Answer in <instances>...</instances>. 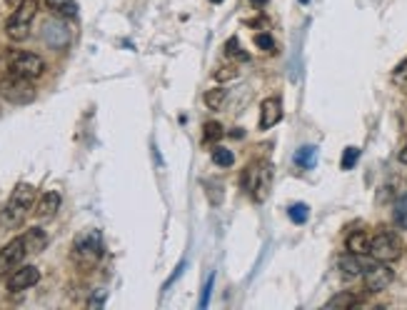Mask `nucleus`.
Here are the masks:
<instances>
[{
    "mask_svg": "<svg viewBox=\"0 0 407 310\" xmlns=\"http://www.w3.org/2000/svg\"><path fill=\"white\" fill-rule=\"evenodd\" d=\"M35 205V188L30 183H18L11 193V201L0 210V225L3 228H18L28 218V213Z\"/></svg>",
    "mask_w": 407,
    "mask_h": 310,
    "instance_id": "obj_1",
    "label": "nucleus"
},
{
    "mask_svg": "<svg viewBox=\"0 0 407 310\" xmlns=\"http://www.w3.org/2000/svg\"><path fill=\"white\" fill-rule=\"evenodd\" d=\"M273 188V166L268 161H255L242 170V190L253 201L263 203Z\"/></svg>",
    "mask_w": 407,
    "mask_h": 310,
    "instance_id": "obj_2",
    "label": "nucleus"
},
{
    "mask_svg": "<svg viewBox=\"0 0 407 310\" xmlns=\"http://www.w3.org/2000/svg\"><path fill=\"white\" fill-rule=\"evenodd\" d=\"M103 258V236L98 230H85L73 243V260L81 268H92Z\"/></svg>",
    "mask_w": 407,
    "mask_h": 310,
    "instance_id": "obj_3",
    "label": "nucleus"
},
{
    "mask_svg": "<svg viewBox=\"0 0 407 310\" xmlns=\"http://www.w3.org/2000/svg\"><path fill=\"white\" fill-rule=\"evenodd\" d=\"M35 15H38V0H23L20 6H15L13 15L6 23V35L11 41L23 43L30 35V25H33Z\"/></svg>",
    "mask_w": 407,
    "mask_h": 310,
    "instance_id": "obj_4",
    "label": "nucleus"
},
{
    "mask_svg": "<svg viewBox=\"0 0 407 310\" xmlns=\"http://www.w3.org/2000/svg\"><path fill=\"white\" fill-rule=\"evenodd\" d=\"M0 95L13 105H28L35 100V88L28 78H20V75H8L6 81L0 83Z\"/></svg>",
    "mask_w": 407,
    "mask_h": 310,
    "instance_id": "obj_5",
    "label": "nucleus"
},
{
    "mask_svg": "<svg viewBox=\"0 0 407 310\" xmlns=\"http://www.w3.org/2000/svg\"><path fill=\"white\" fill-rule=\"evenodd\" d=\"M8 65H11L13 75H20V78H28V81H35V78H41V75L46 73V60L28 50L13 53Z\"/></svg>",
    "mask_w": 407,
    "mask_h": 310,
    "instance_id": "obj_6",
    "label": "nucleus"
},
{
    "mask_svg": "<svg viewBox=\"0 0 407 310\" xmlns=\"http://www.w3.org/2000/svg\"><path fill=\"white\" fill-rule=\"evenodd\" d=\"M370 255L375 260H382V263H392L402 255V241L392 230H380L370 241Z\"/></svg>",
    "mask_w": 407,
    "mask_h": 310,
    "instance_id": "obj_7",
    "label": "nucleus"
},
{
    "mask_svg": "<svg viewBox=\"0 0 407 310\" xmlns=\"http://www.w3.org/2000/svg\"><path fill=\"white\" fill-rule=\"evenodd\" d=\"M362 281H365L367 293H382V290H387L392 285L395 273H392V268L387 263L378 260V263L367 265L365 273H362Z\"/></svg>",
    "mask_w": 407,
    "mask_h": 310,
    "instance_id": "obj_8",
    "label": "nucleus"
},
{
    "mask_svg": "<svg viewBox=\"0 0 407 310\" xmlns=\"http://www.w3.org/2000/svg\"><path fill=\"white\" fill-rule=\"evenodd\" d=\"M25 255H28V248H25L23 236L13 238L8 245L0 248V278L11 276L13 270L20 268V263L25 260Z\"/></svg>",
    "mask_w": 407,
    "mask_h": 310,
    "instance_id": "obj_9",
    "label": "nucleus"
},
{
    "mask_svg": "<svg viewBox=\"0 0 407 310\" xmlns=\"http://www.w3.org/2000/svg\"><path fill=\"white\" fill-rule=\"evenodd\" d=\"M38 281H41V270L35 268V265H23V268H15L8 276V290L11 293H23V290L33 288Z\"/></svg>",
    "mask_w": 407,
    "mask_h": 310,
    "instance_id": "obj_10",
    "label": "nucleus"
},
{
    "mask_svg": "<svg viewBox=\"0 0 407 310\" xmlns=\"http://www.w3.org/2000/svg\"><path fill=\"white\" fill-rule=\"evenodd\" d=\"M282 121V103L280 98H268L260 105V128H273Z\"/></svg>",
    "mask_w": 407,
    "mask_h": 310,
    "instance_id": "obj_11",
    "label": "nucleus"
},
{
    "mask_svg": "<svg viewBox=\"0 0 407 310\" xmlns=\"http://www.w3.org/2000/svg\"><path fill=\"white\" fill-rule=\"evenodd\" d=\"M57 210H60V193H55V190H48V193H43L41 201L35 203V215H38L41 220L53 218Z\"/></svg>",
    "mask_w": 407,
    "mask_h": 310,
    "instance_id": "obj_12",
    "label": "nucleus"
},
{
    "mask_svg": "<svg viewBox=\"0 0 407 310\" xmlns=\"http://www.w3.org/2000/svg\"><path fill=\"white\" fill-rule=\"evenodd\" d=\"M338 268H340V273H343V278H360L362 273H365L367 265H365V260H362V255L347 253L338 260Z\"/></svg>",
    "mask_w": 407,
    "mask_h": 310,
    "instance_id": "obj_13",
    "label": "nucleus"
},
{
    "mask_svg": "<svg viewBox=\"0 0 407 310\" xmlns=\"http://www.w3.org/2000/svg\"><path fill=\"white\" fill-rule=\"evenodd\" d=\"M370 241H373V238L367 236L365 230H355V233L347 236V243H345V245H347V250L355 255H370Z\"/></svg>",
    "mask_w": 407,
    "mask_h": 310,
    "instance_id": "obj_14",
    "label": "nucleus"
},
{
    "mask_svg": "<svg viewBox=\"0 0 407 310\" xmlns=\"http://www.w3.org/2000/svg\"><path fill=\"white\" fill-rule=\"evenodd\" d=\"M25 248H28V253H43L48 245V236H46V230L43 228H30L25 230Z\"/></svg>",
    "mask_w": 407,
    "mask_h": 310,
    "instance_id": "obj_15",
    "label": "nucleus"
},
{
    "mask_svg": "<svg viewBox=\"0 0 407 310\" xmlns=\"http://www.w3.org/2000/svg\"><path fill=\"white\" fill-rule=\"evenodd\" d=\"M317 163V148L315 145H303V148L295 153V166L303 168V170H312Z\"/></svg>",
    "mask_w": 407,
    "mask_h": 310,
    "instance_id": "obj_16",
    "label": "nucleus"
},
{
    "mask_svg": "<svg viewBox=\"0 0 407 310\" xmlns=\"http://www.w3.org/2000/svg\"><path fill=\"white\" fill-rule=\"evenodd\" d=\"M46 3L57 18H75L78 15V3H75V0H46Z\"/></svg>",
    "mask_w": 407,
    "mask_h": 310,
    "instance_id": "obj_17",
    "label": "nucleus"
},
{
    "mask_svg": "<svg viewBox=\"0 0 407 310\" xmlns=\"http://www.w3.org/2000/svg\"><path fill=\"white\" fill-rule=\"evenodd\" d=\"M355 305H360V295H355V293H338V295H335V298L327 300L325 308L350 310V308H355Z\"/></svg>",
    "mask_w": 407,
    "mask_h": 310,
    "instance_id": "obj_18",
    "label": "nucleus"
},
{
    "mask_svg": "<svg viewBox=\"0 0 407 310\" xmlns=\"http://www.w3.org/2000/svg\"><path fill=\"white\" fill-rule=\"evenodd\" d=\"M392 218H395L397 228L407 230V193H402V196L395 201V213H392Z\"/></svg>",
    "mask_w": 407,
    "mask_h": 310,
    "instance_id": "obj_19",
    "label": "nucleus"
},
{
    "mask_svg": "<svg viewBox=\"0 0 407 310\" xmlns=\"http://www.w3.org/2000/svg\"><path fill=\"white\" fill-rule=\"evenodd\" d=\"M225 98H228V93H225L223 88H210V90L205 93V105L210 110H220L225 103Z\"/></svg>",
    "mask_w": 407,
    "mask_h": 310,
    "instance_id": "obj_20",
    "label": "nucleus"
},
{
    "mask_svg": "<svg viewBox=\"0 0 407 310\" xmlns=\"http://www.w3.org/2000/svg\"><path fill=\"white\" fill-rule=\"evenodd\" d=\"M233 161H235V155H233V150H228V148H215L212 150V163L215 166H220V168H230L233 166Z\"/></svg>",
    "mask_w": 407,
    "mask_h": 310,
    "instance_id": "obj_21",
    "label": "nucleus"
},
{
    "mask_svg": "<svg viewBox=\"0 0 407 310\" xmlns=\"http://www.w3.org/2000/svg\"><path fill=\"white\" fill-rule=\"evenodd\" d=\"M360 161V148H355V145H350V148H345V153H343V170H352L355 168V163Z\"/></svg>",
    "mask_w": 407,
    "mask_h": 310,
    "instance_id": "obj_22",
    "label": "nucleus"
},
{
    "mask_svg": "<svg viewBox=\"0 0 407 310\" xmlns=\"http://www.w3.org/2000/svg\"><path fill=\"white\" fill-rule=\"evenodd\" d=\"M202 130H205V140L207 143H218L220 138H223L225 133H223V126H220V123H205V128H202Z\"/></svg>",
    "mask_w": 407,
    "mask_h": 310,
    "instance_id": "obj_23",
    "label": "nucleus"
},
{
    "mask_svg": "<svg viewBox=\"0 0 407 310\" xmlns=\"http://www.w3.org/2000/svg\"><path fill=\"white\" fill-rule=\"evenodd\" d=\"M308 205L305 203H295V205H290V220L293 223H298V225H303L305 220H308Z\"/></svg>",
    "mask_w": 407,
    "mask_h": 310,
    "instance_id": "obj_24",
    "label": "nucleus"
},
{
    "mask_svg": "<svg viewBox=\"0 0 407 310\" xmlns=\"http://www.w3.org/2000/svg\"><path fill=\"white\" fill-rule=\"evenodd\" d=\"M392 83H395L397 88H402V90H407V58L395 68V73H392Z\"/></svg>",
    "mask_w": 407,
    "mask_h": 310,
    "instance_id": "obj_25",
    "label": "nucleus"
},
{
    "mask_svg": "<svg viewBox=\"0 0 407 310\" xmlns=\"http://www.w3.org/2000/svg\"><path fill=\"white\" fill-rule=\"evenodd\" d=\"M225 53H228L230 58H237V60H247V53H242L240 43H237V38H230L228 43H225Z\"/></svg>",
    "mask_w": 407,
    "mask_h": 310,
    "instance_id": "obj_26",
    "label": "nucleus"
},
{
    "mask_svg": "<svg viewBox=\"0 0 407 310\" xmlns=\"http://www.w3.org/2000/svg\"><path fill=\"white\" fill-rule=\"evenodd\" d=\"M237 78V68L235 65H223V68L215 70V81L225 83V81H235Z\"/></svg>",
    "mask_w": 407,
    "mask_h": 310,
    "instance_id": "obj_27",
    "label": "nucleus"
},
{
    "mask_svg": "<svg viewBox=\"0 0 407 310\" xmlns=\"http://www.w3.org/2000/svg\"><path fill=\"white\" fill-rule=\"evenodd\" d=\"M255 46H258L260 50H265V53L275 50V41H273V35H268V33H258V35H255Z\"/></svg>",
    "mask_w": 407,
    "mask_h": 310,
    "instance_id": "obj_28",
    "label": "nucleus"
},
{
    "mask_svg": "<svg viewBox=\"0 0 407 310\" xmlns=\"http://www.w3.org/2000/svg\"><path fill=\"white\" fill-rule=\"evenodd\" d=\"M210 290H212V276L207 278V285H205V290H202V300H200V308H205L207 305V300H210Z\"/></svg>",
    "mask_w": 407,
    "mask_h": 310,
    "instance_id": "obj_29",
    "label": "nucleus"
},
{
    "mask_svg": "<svg viewBox=\"0 0 407 310\" xmlns=\"http://www.w3.org/2000/svg\"><path fill=\"white\" fill-rule=\"evenodd\" d=\"M400 163H405V166H407V145L400 150Z\"/></svg>",
    "mask_w": 407,
    "mask_h": 310,
    "instance_id": "obj_30",
    "label": "nucleus"
},
{
    "mask_svg": "<svg viewBox=\"0 0 407 310\" xmlns=\"http://www.w3.org/2000/svg\"><path fill=\"white\" fill-rule=\"evenodd\" d=\"M8 3H11V6L15 8V6H20V3H23V0H8Z\"/></svg>",
    "mask_w": 407,
    "mask_h": 310,
    "instance_id": "obj_31",
    "label": "nucleus"
},
{
    "mask_svg": "<svg viewBox=\"0 0 407 310\" xmlns=\"http://www.w3.org/2000/svg\"><path fill=\"white\" fill-rule=\"evenodd\" d=\"M255 6H265V3H268V0H253Z\"/></svg>",
    "mask_w": 407,
    "mask_h": 310,
    "instance_id": "obj_32",
    "label": "nucleus"
},
{
    "mask_svg": "<svg viewBox=\"0 0 407 310\" xmlns=\"http://www.w3.org/2000/svg\"><path fill=\"white\" fill-rule=\"evenodd\" d=\"M210 3H215V6H220V3H223V0H210Z\"/></svg>",
    "mask_w": 407,
    "mask_h": 310,
    "instance_id": "obj_33",
    "label": "nucleus"
},
{
    "mask_svg": "<svg viewBox=\"0 0 407 310\" xmlns=\"http://www.w3.org/2000/svg\"><path fill=\"white\" fill-rule=\"evenodd\" d=\"M300 3H303V6H308V3H310V0H300Z\"/></svg>",
    "mask_w": 407,
    "mask_h": 310,
    "instance_id": "obj_34",
    "label": "nucleus"
}]
</instances>
